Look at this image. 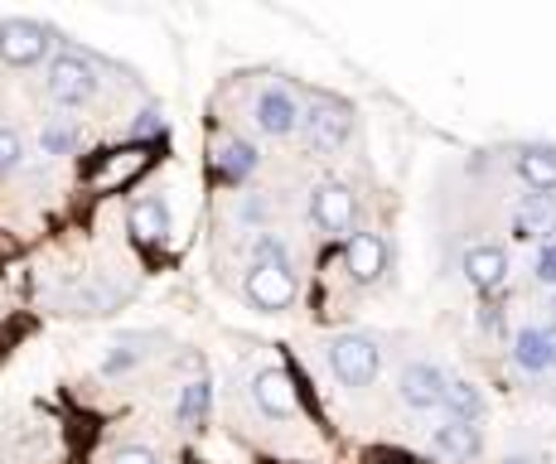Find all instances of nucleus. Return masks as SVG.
I'll return each instance as SVG.
<instances>
[{
	"label": "nucleus",
	"mask_w": 556,
	"mask_h": 464,
	"mask_svg": "<svg viewBox=\"0 0 556 464\" xmlns=\"http://www.w3.org/2000/svg\"><path fill=\"white\" fill-rule=\"evenodd\" d=\"M518 237H532V242L547 247L556 237V193H528L518 209Z\"/></svg>",
	"instance_id": "ddd939ff"
},
{
	"label": "nucleus",
	"mask_w": 556,
	"mask_h": 464,
	"mask_svg": "<svg viewBox=\"0 0 556 464\" xmlns=\"http://www.w3.org/2000/svg\"><path fill=\"white\" fill-rule=\"evenodd\" d=\"M213 170H218L228 185H238V179H248L256 170V146L242 136H218L213 140Z\"/></svg>",
	"instance_id": "f8f14e48"
},
{
	"label": "nucleus",
	"mask_w": 556,
	"mask_h": 464,
	"mask_svg": "<svg viewBox=\"0 0 556 464\" xmlns=\"http://www.w3.org/2000/svg\"><path fill=\"white\" fill-rule=\"evenodd\" d=\"M53 49V29L39 20H0V59L10 68H35Z\"/></svg>",
	"instance_id": "39448f33"
},
{
	"label": "nucleus",
	"mask_w": 556,
	"mask_h": 464,
	"mask_svg": "<svg viewBox=\"0 0 556 464\" xmlns=\"http://www.w3.org/2000/svg\"><path fill=\"white\" fill-rule=\"evenodd\" d=\"M301 126H305V140L309 150H339L354 131V112L334 97H315V102L301 112Z\"/></svg>",
	"instance_id": "20e7f679"
},
{
	"label": "nucleus",
	"mask_w": 556,
	"mask_h": 464,
	"mask_svg": "<svg viewBox=\"0 0 556 464\" xmlns=\"http://www.w3.org/2000/svg\"><path fill=\"white\" fill-rule=\"evenodd\" d=\"M538 280L542 286H556V242H547L538 252Z\"/></svg>",
	"instance_id": "a878e982"
},
{
	"label": "nucleus",
	"mask_w": 556,
	"mask_h": 464,
	"mask_svg": "<svg viewBox=\"0 0 556 464\" xmlns=\"http://www.w3.org/2000/svg\"><path fill=\"white\" fill-rule=\"evenodd\" d=\"M309 218H315L319 233L344 237L349 228H354V193H349L344 185H334V179L315 185V193H309Z\"/></svg>",
	"instance_id": "423d86ee"
},
{
	"label": "nucleus",
	"mask_w": 556,
	"mask_h": 464,
	"mask_svg": "<svg viewBox=\"0 0 556 464\" xmlns=\"http://www.w3.org/2000/svg\"><path fill=\"white\" fill-rule=\"evenodd\" d=\"M378 464H416V460H402V455H392V460H378Z\"/></svg>",
	"instance_id": "cd10ccee"
},
{
	"label": "nucleus",
	"mask_w": 556,
	"mask_h": 464,
	"mask_svg": "<svg viewBox=\"0 0 556 464\" xmlns=\"http://www.w3.org/2000/svg\"><path fill=\"white\" fill-rule=\"evenodd\" d=\"M45 92L53 106H88L98 97V63L88 53H59L45 73Z\"/></svg>",
	"instance_id": "f257e3e1"
},
{
	"label": "nucleus",
	"mask_w": 556,
	"mask_h": 464,
	"mask_svg": "<svg viewBox=\"0 0 556 464\" xmlns=\"http://www.w3.org/2000/svg\"><path fill=\"white\" fill-rule=\"evenodd\" d=\"M252 402L262 406L266 416L276 421H291L295 412H301V392H295V377L286 368H262L252 383Z\"/></svg>",
	"instance_id": "6e6552de"
},
{
	"label": "nucleus",
	"mask_w": 556,
	"mask_h": 464,
	"mask_svg": "<svg viewBox=\"0 0 556 464\" xmlns=\"http://www.w3.org/2000/svg\"><path fill=\"white\" fill-rule=\"evenodd\" d=\"M402 402L416 406V412L445 406V373L431 368V363H412V368L402 373Z\"/></svg>",
	"instance_id": "9d476101"
},
{
	"label": "nucleus",
	"mask_w": 556,
	"mask_h": 464,
	"mask_svg": "<svg viewBox=\"0 0 556 464\" xmlns=\"http://www.w3.org/2000/svg\"><path fill=\"white\" fill-rule=\"evenodd\" d=\"M20 160H25V146H20V131L0 126V175H15Z\"/></svg>",
	"instance_id": "5701e85b"
},
{
	"label": "nucleus",
	"mask_w": 556,
	"mask_h": 464,
	"mask_svg": "<svg viewBox=\"0 0 556 464\" xmlns=\"http://www.w3.org/2000/svg\"><path fill=\"white\" fill-rule=\"evenodd\" d=\"M445 406H451V421H475L484 412V397L475 383H445Z\"/></svg>",
	"instance_id": "6ab92c4d"
},
{
	"label": "nucleus",
	"mask_w": 556,
	"mask_h": 464,
	"mask_svg": "<svg viewBox=\"0 0 556 464\" xmlns=\"http://www.w3.org/2000/svg\"><path fill=\"white\" fill-rule=\"evenodd\" d=\"M552 310H556V300H552Z\"/></svg>",
	"instance_id": "c756f323"
},
{
	"label": "nucleus",
	"mask_w": 556,
	"mask_h": 464,
	"mask_svg": "<svg viewBox=\"0 0 556 464\" xmlns=\"http://www.w3.org/2000/svg\"><path fill=\"white\" fill-rule=\"evenodd\" d=\"M518 175L532 193H556V150L552 146H528L518 155Z\"/></svg>",
	"instance_id": "2eb2a0df"
},
{
	"label": "nucleus",
	"mask_w": 556,
	"mask_h": 464,
	"mask_svg": "<svg viewBox=\"0 0 556 464\" xmlns=\"http://www.w3.org/2000/svg\"><path fill=\"white\" fill-rule=\"evenodd\" d=\"M344 272H349V280H358V286L382 280V272H388V242H382L378 233H349Z\"/></svg>",
	"instance_id": "1a4fd4ad"
},
{
	"label": "nucleus",
	"mask_w": 556,
	"mask_h": 464,
	"mask_svg": "<svg viewBox=\"0 0 556 464\" xmlns=\"http://www.w3.org/2000/svg\"><path fill=\"white\" fill-rule=\"evenodd\" d=\"M547 353H552V363H556V329H547Z\"/></svg>",
	"instance_id": "bb28decb"
},
{
	"label": "nucleus",
	"mask_w": 556,
	"mask_h": 464,
	"mask_svg": "<svg viewBox=\"0 0 556 464\" xmlns=\"http://www.w3.org/2000/svg\"><path fill=\"white\" fill-rule=\"evenodd\" d=\"M431 446H435V455H445V460H475L479 430H475V421H445V426L431 436Z\"/></svg>",
	"instance_id": "dca6fc26"
},
{
	"label": "nucleus",
	"mask_w": 556,
	"mask_h": 464,
	"mask_svg": "<svg viewBox=\"0 0 556 464\" xmlns=\"http://www.w3.org/2000/svg\"><path fill=\"white\" fill-rule=\"evenodd\" d=\"M208 402H213V392H208V383H203V377L185 383V397H179V421H185V426H203Z\"/></svg>",
	"instance_id": "aec40b11"
},
{
	"label": "nucleus",
	"mask_w": 556,
	"mask_h": 464,
	"mask_svg": "<svg viewBox=\"0 0 556 464\" xmlns=\"http://www.w3.org/2000/svg\"><path fill=\"white\" fill-rule=\"evenodd\" d=\"M155 165V146H116V150H102L98 165L88 170V189L92 193H116L126 185H136V179L146 175V170Z\"/></svg>",
	"instance_id": "f03ea898"
},
{
	"label": "nucleus",
	"mask_w": 556,
	"mask_h": 464,
	"mask_svg": "<svg viewBox=\"0 0 556 464\" xmlns=\"http://www.w3.org/2000/svg\"><path fill=\"white\" fill-rule=\"evenodd\" d=\"M131 136H136V146H151V140H160V136H165V112H160V106H146V112L131 122Z\"/></svg>",
	"instance_id": "4be33fe9"
},
{
	"label": "nucleus",
	"mask_w": 556,
	"mask_h": 464,
	"mask_svg": "<svg viewBox=\"0 0 556 464\" xmlns=\"http://www.w3.org/2000/svg\"><path fill=\"white\" fill-rule=\"evenodd\" d=\"M513 359H518V368H528V373H542V368H552L547 334H542V329H522L518 339H513Z\"/></svg>",
	"instance_id": "a211bd4d"
},
{
	"label": "nucleus",
	"mask_w": 556,
	"mask_h": 464,
	"mask_svg": "<svg viewBox=\"0 0 556 464\" xmlns=\"http://www.w3.org/2000/svg\"><path fill=\"white\" fill-rule=\"evenodd\" d=\"M329 368H334V377L344 387H368L382 368V353L368 334H339V339L329 343Z\"/></svg>",
	"instance_id": "7ed1b4c3"
},
{
	"label": "nucleus",
	"mask_w": 556,
	"mask_h": 464,
	"mask_svg": "<svg viewBox=\"0 0 556 464\" xmlns=\"http://www.w3.org/2000/svg\"><path fill=\"white\" fill-rule=\"evenodd\" d=\"M508 464H528V460H508Z\"/></svg>",
	"instance_id": "c85d7f7f"
},
{
	"label": "nucleus",
	"mask_w": 556,
	"mask_h": 464,
	"mask_svg": "<svg viewBox=\"0 0 556 464\" xmlns=\"http://www.w3.org/2000/svg\"><path fill=\"white\" fill-rule=\"evenodd\" d=\"M106 464H160L155 450H146V446H122V450H112V460Z\"/></svg>",
	"instance_id": "393cba45"
},
{
	"label": "nucleus",
	"mask_w": 556,
	"mask_h": 464,
	"mask_svg": "<svg viewBox=\"0 0 556 464\" xmlns=\"http://www.w3.org/2000/svg\"><path fill=\"white\" fill-rule=\"evenodd\" d=\"M252 266H291L286 262V242L281 237H271V233H262L252 242Z\"/></svg>",
	"instance_id": "412c9836"
},
{
	"label": "nucleus",
	"mask_w": 556,
	"mask_h": 464,
	"mask_svg": "<svg viewBox=\"0 0 556 464\" xmlns=\"http://www.w3.org/2000/svg\"><path fill=\"white\" fill-rule=\"evenodd\" d=\"M78 131L73 126H45V155H68Z\"/></svg>",
	"instance_id": "b1692460"
},
{
	"label": "nucleus",
	"mask_w": 556,
	"mask_h": 464,
	"mask_svg": "<svg viewBox=\"0 0 556 464\" xmlns=\"http://www.w3.org/2000/svg\"><path fill=\"white\" fill-rule=\"evenodd\" d=\"M256 126H262L266 136H291L295 126H301V106H295V97L286 88H266L256 97Z\"/></svg>",
	"instance_id": "9b49d317"
},
{
	"label": "nucleus",
	"mask_w": 556,
	"mask_h": 464,
	"mask_svg": "<svg viewBox=\"0 0 556 464\" xmlns=\"http://www.w3.org/2000/svg\"><path fill=\"white\" fill-rule=\"evenodd\" d=\"M465 276L475 290H498L508 276V256L498 247H469L465 252Z\"/></svg>",
	"instance_id": "4468645a"
},
{
	"label": "nucleus",
	"mask_w": 556,
	"mask_h": 464,
	"mask_svg": "<svg viewBox=\"0 0 556 464\" xmlns=\"http://www.w3.org/2000/svg\"><path fill=\"white\" fill-rule=\"evenodd\" d=\"M131 237L141 247H160L169 237V209L160 199H141L131 209Z\"/></svg>",
	"instance_id": "f3484780"
},
{
	"label": "nucleus",
	"mask_w": 556,
	"mask_h": 464,
	"mask_svg": "<svg viewBox=\"0 0 556 464\" xmlns=\"http://www.w3.org/2000/svg\"><path fill=\"white\" fill-rule=\"evenodd\" d=\"M248 300L256 310H266V315H276V310H291L295 300V272L291 266H252L248 272Z\"/></svg>",
	"instance_id": "0eeeda50"
}]
</instances>
